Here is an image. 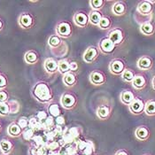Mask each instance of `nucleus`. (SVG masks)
Listing matches in <instances>:
<instances>
[{
	"instance_id": "nucleus-20",
	"label": "nucleus",
	"mask_w": 155,
	"mask_h": 155,
	"mask_svg": "<svg viewBox=\"0 0 155 155\" xmlns=\"http://www.w3.org/2000/svg\"><path fill=\"white\" fill-rule=\"evenodd\" d=\"M33 22V20L29 14L24 13L20 17V24L23 28H29Z\"/></svg>"
},
{
	"instance_id": "nucleus-19",
	"label": "nucleus",
	"mask_w": 155,
	"mask_h": 155,
	"mask_svg": "<svg viewBox=\"0 0 155 155\" xmlns=\"http://www.w3.org/2000/svg\"><path fill=\"white\" fill-rule=\"evenodd\" d=\"M144 113L148 116H153L155 115V100L152 99L146 102L145 107H144Z\"/></svg>"
},
{
	"instance_id": "nucleus-7",
	"label": "nucleus",
	"mask_w": 155,
	"mask_h": 155,
	"mask_svg": "<svg viewBox=\"0 0 155 155\" xmlns=\"http://www.w3.org/2000/svg\"><path fill=\"white\" fill-rule=\"evenodd\" d=\"M125 70V65L124 63L120 60H113L110 64V71L114 74H122Z\"/></svg>"
},
{
	"instance_id": "nucleus-24",
	"label": "nucleus",
	"mask_w": 155,
	"mask_h": 155,
	"mask_svg": "<svg viewBox=\"0 0 155 155\" xmlns=\"http://www.w3.org/2000/svg\"><path fill=\"white\" fill-rule=\"evenodd\" d=\"M8 133L12 137H19L21 135V128L16 123H12L9 126Z\"/></svg>"
},
{
	"instance_id": "nucleus-36",
	"label": "nucleus",
	"mask_w": 155,
	"mask_h": 155,
	"mask_svg": "<svg viewBox=\"0 0 155 155\" xmlns=\"http://www.w3.org/2000/svg\"><path fill=\"white\" fill-rule=\"evenodd\" d=\"M47 117V114H46V113H45V111H40V112H38V114H37V115H36V118L39 120L40 121L45 120Z\"/></svg>"
},
{
	"instance_id": "nucleus-4",
	"label": "nucleus",
	"mask_w": 155,
	"mask_h": 155,
	"mask_svg": "<svg viewBox=\"0 0 155 155\" xmlns=\"http://www.w3.org/2000/svg\"><path fill=\"white\" fill-rule=\"evenodd\" d=\"M153 10V5L149 2V0H145L140 2L137 6V12L143 15H150Z\"/></svg>"
},
{
	"instance_id": "nucleus-42",
	"label": "nucleus",
	"mask_w": 155,
	"mask_h": 155,
	"mask_svg": "<svg viewBox=\"0 0 155 155\" xmlns=\"http://www.w3.org/2000/svg\"><path fill=\"white\" fill-rule=\"evenodd\" d=\"M49 149H51V150H55V149H57L58 147H59V143H57V142H52V143H51L49 144Z\"/></svg>"
},
{
	"instance_id": "nucleus-48",
	"label": "nucleus",
	"mask_w": 155,
	"mask_h": 155,
	"mask_svg": "<svg viewBox=\"0 0 155 155\" xmlns=\"http://www.w3.org/2000/svg\"><path fill=\"white\" fill-rule=\"evenodd\" d=\"M4 155H5V154H4Z\"/></svg>"
},
{
	"instance_id": "nucleus-14",
	"label": "nucleus",
	"mask_w": 155,
	"mask_h": 155,
	"mask_svg": "<svg viewBox=\"0 0 155 155\" xmlns=\"http://www.w3.org/2000/svg\"><path fill=\"white\" fill-rule=\"evenodd\" d=\"M135 95L130 91H124L120 94V100L124 105L130 106L135 99Z\"/></svg>"
},
{
	"instance_id": "nucleus-40",
	"label": "nucleus",
	"mask_w": 155,
	"mask_h": 155,
	"mask_svg": "<svg viewBox=\"0 0 155 155\" xmlns=\"http://www.w3.org/2000/svg\"><path fill=\"white\" fill-rule=\"evenodd\" d=\"M55 122H56V124L58 125V126H61V125H63L64 123H65V119H64V117L63 116H59V117H57L56 119H55Z\"/></svg>"
},
{
	"instance_id": "nucleus-39",
	"label": "nucleus",
	"mask_w": 155,
	"mask_h": 155,
	"mask_svg": "<svg viewBox=\"0 0 155 155\" xmlns=\"http://www.w3.org/2000/svg\"><path fill=\"white\" fill-rule=\"evenodd\" d=\"M69 69H70V72H75L77 71L78 69V65L76 62L73 61V62H69Z\"/></svg>"
},
{
	"instance_id": "nucleus-38",
	"label": "nucleus",
	"mask_w": 155,
	"mask_h": 155,
	"mask_svg": "<svg viewBox=\"0 0 155 155\" xmlns=\"http://www.w3.org/2000/svg\"><path fill=\"white\" fill-rule=\"evenodd\" d=\"M7 98H8V96L6 94V92L1 91H0V104L1 103H5L7 100Z\"/></svg>"
},
{
	"instance_id": "nucleus-37",
	"label": "nucleus",
	"mask_w": 155,
	"mask_h": 155,
	"mask_svg": "<svg viewBox=\"0 0 155 155\" xmlns=\"http://www.w3.org/2000/svg\"><path fill=\"white\" fill-rule=\"evenodd\" d=\"M53 124H54L53 117L50 116V117H47L46 119L45 120V127H52Z\"/></svg>"
},
{
	"instance_id": "nucleus-18",
	"label": "nucleus",
	"mask_w": 155,
	"mask_h": 155,
	"mask_svg": "<svg viewBox=\"0 0 155 155\" xmlns=\"http://www.w3.org/2000/svg\"><path fill=\"white\" fill-rule=\"evenodd\" d=\"M12 149V143L5 139H3L0 142V150L2 151V153L5 155L11 153Z\"/></svg>"
},
{
	"instance_id": "nucleus-47",
	"label": "nucleus",
	"mask_w": 155,
	"mask_h": 155,
	"mask_svg": "<svg viewBox=\"0 0 155 155\" xmlns=\"http://www.w3.org/2000/svg\"><path fill=\"white\" fill-rule=\"evenodd\" d=\"M144 155H148V154H144Z\"/></svg>"
},
{
	"instance_id": "nucleus-32",
	"label": "nucleus",
	"mask_w": 155,
	"mask_h": 155,
	"mask_svg": "<svg viewBox=\"0 0 155 155\" xmlns=\"http://www.w3.org/2000/svg\"><path fill=\"white\" fill-rule=\"evenodd\" d=\"M10 112V107L7 104L5 103H1L0 104V114L1 115H6Z\"/></svg>"
},
{
	"instance_id": "nucleus-25",
	"label": "nucleus",
	"mask_w": 155,
	"mask_h": 155,
	"mask_svg": "<svg viewBox=\"0 0 155 155\" xmlns=\"http://www.w3.org/2000/svg\"><path fill=\"white\" fill-rule=\"evenodd\" d=\"M135 73L130 70V69H125L124 72L121 74V78L123 81L127 82V83H132L134 77H135Z\"/></svg>"
},
{
	"instance_id": "nucleus-33",
	"label": "nucleus",
	"mask_w": 155,
	"mask_h": 155,
	"mask_svg": "<svg viewBox=\"0 0 155 155\" xmlns=\"http://www.w3.org/2000/svg\"><path fill=\"white\" fill-rule=\"evenodd\" d=\"M90 4L93 9H99L103 6L104 1L103 0H93V1H90Z\"/></svg>"
},
{
	"instance_id": "nucleus-11",
	"label": "nucleus",
	"mask_w": 155,
	"mask_h": 155,
	"mask_svg": "<svg viewBox=\"0 0 155 155\" xmlns=\"http://www.w3.org/2000/svg\"><path fill=\"white\" fill-rule=\"evenodd\" d=\"M57 32L60 36H63V37H68L71 35L72 29L70 25L68 23V22H62L60 23L58 28H57Z\"/></svg>"
},
{
	"instance_id": "nucleus-22",
	"label": "nucleus",
	"mask_w": 155,
	"mask_h": 155,
	"mask_svg": "<svg viewBox=\"0 0 155 155\" xmlns=\"http://www.w3.org/2000/svg\"><path fill=\"white\" fill-rule=\"evenodd\" d=\"M97 114L100 119L106 120L110 114V109L107 106H101L97 108Z\"/></svg>"
},
{
	"instance_id": "nucleus-6",
	"label": "nucleus",
	"mask_w": 155,
	"mask_h": 155,
	"mask_svg": "<svg viewBox=\"0 0 155 155\" xmlns=\"http://www.w3.org/2000/svg\"><path fill=\"white\" fill-rule=\"evenodd\" d=\"M115 45L120 44L122 41H123V38H124V35H123V32L121 29L120 28H115L114 30H112L109 34V37H108Z\"/></svg>"
},
{
	"instance_id": "nucleus-17",
	"label": "nucleus",
	"mask_w": 155,
	"mask_h": 155,
	"mask_svg": "<svg viewBox=\"0 0 155 155\" xmlns=\"http://www.w3.org/2000/svg\"><path fill=\"white\" fill-rule=\"evenodd\" d=\"M74 22H75L76 25H78V26H80L82 28H84L87 25V23H88V17H87V15H85L84 13H81V12L76 13L74 15Z\"/></svg>"
},
{
	"instance_id": "nucleus-26",
	"label": "nucleus",
	"mask_w": 155,
	"mask_h": 155,
	"mask_svg": "<svg viewBox=\"0 0 155 155\" xmlns=\"http://www.w3.org/2000/svg\"><path fill=\"white\" fill-rule=\"evenodd\" d=\"M101 19H102V15H101L100 12H97V11H93V12H91V14H90V21H91V23L94 24V25H98L100 21H101Z\"/></svg>"
},
{
	"instance_id": "nucleus-1",
	"label": "nucleus",
	"mask_w": 155,
	"mask_h": 155,
	"mask_svg": "<svg viewBox=\"0 0 155 155\" xmlns=\"http://www.w3.org/2000/svg\"><path fill=\"white\" fill-rule=\"evenodd\" d=\"M34 95L42 102H48L51 98V92L46 84H37L34 88Z\"/></svg>"
},
{
	"instance_id": "nucleus-8",
	"label": "nucleus",
	"mask_w": 155,
	"mask_h": 155,
	"mask_svg": "<svg viewBox=\"0 0 155 155\" xmlns=\"http://www.w3.org/2000/svg\"><path fill=\"white\" fill-rule=\"evenodd\" d=\"M98 54V50L96 47H90L84 52V60L87 63H91L96 60Z\"/></svg>"
},
{
	"instance_id": "nucleus-43",
	"label": "nucleus",
	"mask_w": 155,
	"mask_h": 155,
	"mask_svg": "<svg viewBox=\"0 0 155 155\" xmlns=\"http://www.w3.org/2000/svg\"><path fill=\"white\" fill-rule=\"evenodd\" d=\"M115 155H129V153L126 151H124V150H120Z\"/></svg>"
},
{
	"instance_id": "nucleus-29",
	"label": "nucleus",
	"mask_w": 155,
	"mask_h": 155,
	"mask_svg": "<svg viewBox=\"0 0 155 155\" xmlns=\"http://www.w3.org/2000/svg\"><path fill=\"white\" fill-rule=\"evenodd\" d=\"M25 60L28 63H34L37 60V55L34 51H28L25 55Z\"/></svg>"
},
{
	"instance_id": "nucleus-41",
	"label": "nucleus",
	"mask_w": 155,
	"mask_h": 155,
	"mask_svg": "<svg viewBox=\"0 0 155 155\" xmlns=\"http://www.w3.org/2000/svg\"><path fill=\"white\" fill-rule=\"evenodd\" d=\"M6 79L3 76V75H0V88H3L6 85Z\"/></svg>"
},
{
	"instance_id": "nucleus-46",
	"label": "nucleus",
	"mask_w": 155,
	"mask_h": 155,
	"mask_svg": "<svg viewBox=\"0 0 155 155\" xmlns=\"http://www.w3.org/2000/svg\"><path fill=\"white\" fill-rule=\"evenodd\" d=\"M0 130H1V125H0Z\"/></svg>"
},
{
	"instance_id": "nucleus-13",
	"label": "nucleus",
	"mask_w": 155,
	"mask_h": 155,
	"mask_svg": "<svg viewBox=\"0 0 155 155\" xmlns=\"http://www.w3.org/2000/svg\"><path fill=\"white\" fill-rule=\"evenodd\" d=\"M132 85L136 90H142L146 85V80L144 76L142 74H137L135 75L133 81H132Z\"/></svg>"
},
{
	"instance_id": "nucleus-35",
	"label": "nucleus",
	"mask_w": 155,
	"mask_h": 155,
	"mask_svg": "<svg viewBox=\"0 0 155 155\" xmlns=\"http://www.w3.org/2000/svg\"><path fill=\"white\" fill-rule=\"evenodd\" d=\"M18 125H19L21 129H25V128H27V127H28V120L26 119L25 117H22V118H21V119L19 120V121H18Z\"/></svg>"
},
{
	"instance_id": "nucleus-12",
	"label": "nucleus",
	"mask_w": 155,
	"mask_h": 155,
	"mask_svg": "<svg viewBox=\"0 0 155 155\" xmlns=\"http://www.w3.org/2000/svg\"><path fill=\"white\" fill-rule=\"evenodd\" d=\"M90 80L91 82L95 85H101V84H105V76L102 73L100 72H92L90 75Z\"/></svg>"
},
{
	"instance_id": "nucleus-30",
	"label": "nucleus",
	"mask_w": 155,
	"mask_h": 155,
	"mask_svg": "<svg viewBox=\"0 0 155 155\" xmlns=\"http://www.w3.org/2000/svg\"><path fill=\"white\" fill-rule=\"evenodd\" d=\"M60 42H61L60 38L59 37V36H51V37H50V39H49V45H50L51 46H52V47H56V46H58V45L60 44Z\"/></svg>"
},
{
	"instance_id": "nucleus-16",
	"label": "nucleus",
	"mask_w": 155,
	"mask_h": 155,
	"mask_svg": "<svg viewBox=\"0 0 155 155\" xmlns=\"http://www.w3.org/2000/svg\"><path fill=\"white\" fill-rule=\"evenodd\" d=\"M45 68L49 73H54L59 69V63L53 59H48L45 61Z\"/></svg>"
},
{
	"instance_id": "nucleus-31",
	"label": "nucleus",
	"mask_w": 155,
	"mask_h": 155,
	"mask_svg": "<svg viewBox=\"0 0 155 155\" xmlns=\"http://www.w3.org/2000/svg\"><path fill=\"white\" fill-rule=\"evenodd\" d=\"M110 24H111V21H110V20L108 19L107 17H102V19H101L99 24H98V26H99L101 28L106 29V28H109Z\"/></svg>"
},
{
	"instance_id": "nucleus-5",
	"label": "nucleus",
	"mask_w": 155,
	"mask_h": 155,
	"mask_svg": "<svg viewBox=\"0 0 155 155\" xmlns=\"http://www.w3.org/2000/svg\"><path fill=\"white\" fill-rule=\"evenodd\" d=\"M153 66V61L148 56H143L137 61V68L141 70H150Z\"/></svg>"
},
{
	"instance_id": "nucleus-3",
	"label": "nucleus",
	"mask_w": 155,
	"mask_h": 155,
	"mask_svg": "<svg viewBox=\"0 0 155 155\" xmlns=\"http://www.w3.org/2000/svg\"><path fill=\"white\" fill-rule=\"evenodd\" d=\"M115 45L108 38H104L100 41L99 43V48H100V51L103 52V53H111L114 51L115 49Z\"/></svg>"
},
{
	"instance_id": "nucleus-23",
	"label": "nucleus",
	"mask_w": 155,
	"mask_h": 155,
	"mask_svg": "<svg viewBox=\"0 0 155 155\" xmlns=\"http://www.w3.org/2000/svg\"><path fill=\"white\" fill-rule=\"evenodd\" d=\"M63 82L65 83V84L67 86H73L74 84H75L76 82V78H75V75L69 72L66 74H64V77H63Z\"/></svg>"
},
{
	"instance_id": "nucleus-34",
	"label": "nucleus",
	"mask_w": 155,
	"mask_h": 155,
	"mask_svg": "<svg viewBox=\"0 0 155 155\" xmlns=\"http://www.w3.org/2000/svg\"><path fill=\"white\" fill-rule=\"evenodd\" d=\"M22 136H23V138L25 140H30L33 137V136H34V130L33 129H28V130H26L23 132Z\"/></svg>"
},
{
	"instance_id": "nucleus-9",
	"label": "nucleus",
	"mask_w": 155,
	"mask_h": 155,
	"mask_svg": "<svg viewBox=\"0 0 155 155\" xmlns=\"http://www.w3.org/2000/svg\"><path fill=\"white\" fill-rule=\"evenodd\" d=\"M75 97L69 93L64 94L61 97V105L65 108L70 109V108L74 107L75 105Z\"/></svg>"
},
{
	"instance_id": "nucleus-2",
	"label": "nucleus",
	"mask_w": 155,
	"mask_h": 155,
	"mask_svg": "<svg viewBox=\"0 0 155 155\" xmlns=\"http://www.w3.org/2000/svg\"><path fill=\"white\" fill-rule=\"evenodd\" d=\"M130 110L132 114H140L143 112H144V107H145V104L143 103V101L141 98L136 97L134 99V101L129 106Z\"/></svg>"
},
{
	"instance_id": "nucleus-15",
	"label": "nucleus",
	"mask_w": 155,
	"mask_h": 155,
	"mask_svg": "<svg viewBox=\"0 0 155 155\" xmlns=\"http://www.w3.org/2000/svg\"><path fill=\"white\" fill-rule=\"evenodd\" d=\"M140 31L145 36H151L154 32V26L150 21L143 22L140 25Z\"/></svg>"
},
{
	"instance_id": "nucleus-21",
	"label": "nucleus",
	"mask_w": 155,
	"mask_h": 155,
	"mask_svg": "<svg viewBox=\"0 0 155 155\" xmlns=\"http://www.w3.org/2000/svg\"><path fill=\"white\" fill-rule=\"evenodd\" d=\"M126 11V6L123 2H116L113 6V12L116 15H122Z\"/></svg>"
},
{
	"instance_id": "nucleus-10",
	"label": "nucleus",
	"mask_w": 155,
	"mask_h": 155,
	"mask_svg": "<svg viewBox=\"0 0 155 155\" xmlns=\"http://www.w3.org/2000/svg\"><path fill=\"white\" fill-rule=\"evenodd\" d=\"M135 135H136V137L140 140V141H145L148 139L149 136H150V131L149 130L144 127V126H140L138 127L136 131H135Z\"/></svg>"
},
{
	"instance_id": "nucleus-28",
	"label": "nucleus",
	"mask_w": 155,
	"mask_h": 155,
	"mask_svg": "<svg viewBox=\"0 0 155 155\" xmlns=\"http://www.w3.org/2000/svg\"><path fill=\"white\" fill-rule=\"evenodd\" d=\"M48 110H49V113H50V114L51 115V117L57 118V117L60 116L61 111H60V109L58 105H56V104L51 105V106L49 107V108H48Z\"/></svg>"
},
{
	"instance_id": "nucleus-45",
	"label": "nucleus",
	"mask_w": 155,
	"mask_h": 155,
	"mask_svg": "<svg viewBox=\"0 0 155 155\" xmlns=\"http://www.w3.org/2000/svg\"><path fill=\"white\" fill-rule=\"evenodd\" d=\"M2 27H3V24H2V22H1V21H0V30L2 29Z\"/></svg>"
},
{
	"instance_id": "nucleus-44",
	"label": "nucleus",
	"mask_w": 155,
	"mask_h": 155,
	"mask_svg": "<svg viewBox=\"0 0 155 155\" xmlns=\"http://www.w3.org/2000/svg\"><path fill=\"white\" fill-rule=\"evenodd\" d=\"M152 84H153V90H155V76L153 78V82H152Z\"/></svg>"
},
{
	"instance_id": "nucleus-27",
	"label": "nucleus",
	"mask_w": 155,
	"mask_h": 155,
	"mask_svg": "<svg viewBox=\"0 0 155 155\" xmlns=\"http://www.w3.org/2000/svg\"><path fill=\"white\" fill-rule=\"evenodd\" d=\"M59 70L60 73L66 74L70 72L69 69V62L67 60H62L59 62Z\"/></svg>"
}]
</instances>
